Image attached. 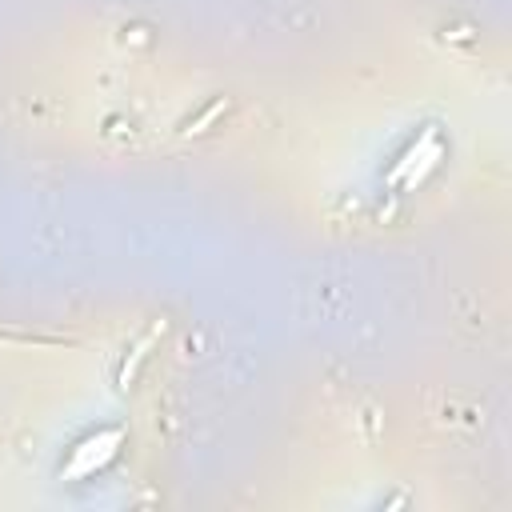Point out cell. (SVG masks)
<instances>
[{
  "label": "cell",
  "mask_w": 512,
  "mask_h": 512,
  "mask_svg": "<svg viewBox=\"0 0 512 512\" xmlns=\"http://www.w3.org/2000/svg\"><path fill=\"white\" fill-rule=\"evenodd\" d=\"M120 440H124V432H120V428H108V432H96V436L80 440V444L72 448L68 464H64V476H68V480H76V476H88V472H96L100 464H108V460L116 456Z\"/></svg>",
  "instance_id": "obj_1"
},
{
  "label": "cell",
  "mask_w": 512,
  "mask_h": 512,
  "mask_svg": "<svg viewBox=\"0 0 512 512\" xmlns=\"http://www.w3.org/2000/svg\"><path fill=\"white\" fill-rule=\"evenodd\" d=\"M440 152H444V148L436 144V136H432V132H428V136H420V144L404 152V160H400V164L388 172V180H392V184H400V180L416 184V180H420V176H424V172H428V168L440 160Z\"/></svg>",
  "instance_id": "obj_2"
},
{
  "label": "cell",
  "mask_w": 512,
  "mask_h": 512,
  "mask_svg": "<svg viewBox=\"0 0 512 512\" xmlns=\"http://www.w3.org/2000/svg\"><path fill=\"white\" fill-rule=\"evenodd\" d=\"M160 332H164V328H160V324H156V328H152V332H148V336H144V340H140V344H136V352H132V360H128V364H124V368H120V384H128V380H132V372H136V364H140V360H144V356H148V348H152V340H156V336H160Z\"/></svg>",
  "instance_id": "obj_3"
},
{
  "label": "cell",
  "mask_w": 512,
  "mask_h": 512,
  "mask_svg": "<svg viewBox=\"0 0 512 512\" xmlns=\"http://www.w3.org/2000/svg\"><path fill=\"white\" fill-rule=\"evenodd\" d=\"M220 112H224V100H216V104H212V108H208V112H204L196 124H188V132H204V128H208V124H212Z\"/></svg>",
  "instance_id": "obj_4"
}]
</instances>
